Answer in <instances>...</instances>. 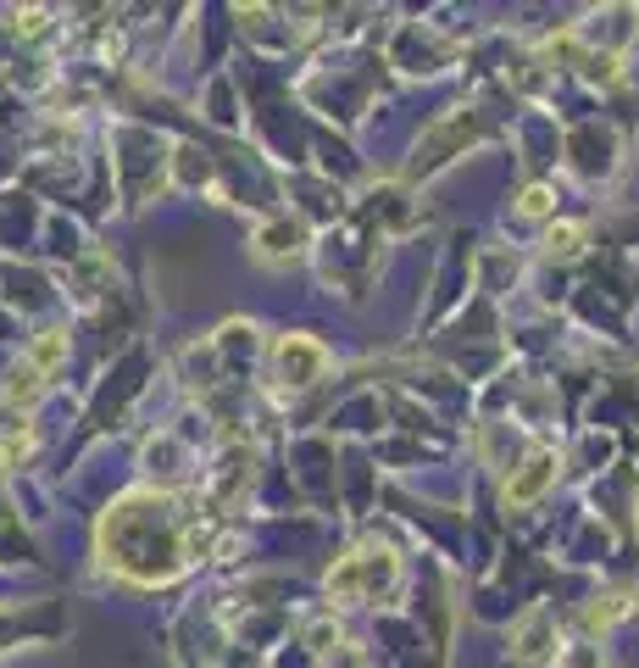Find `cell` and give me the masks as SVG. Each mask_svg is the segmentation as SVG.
I'll list each match as a JSON object with an SVG mask.
<instances>
[{
	"label": "cell",
	"instance_id": "obj_2",
	"mask_svg": "<svg viewBox=\"0 0 639 668\" xmlns=\"http://www.w3.org/2000/svg\"><path fill=\"white\" fill-rule=\"evenodd\" d=\"M539 657H551V624H545V613H534L517 635V663H539Z\"/></svg>",
	"mask_w": 639,
	"mask_h": 668
},
{
	"label": "cell",
	"instance_id": "obj_1",
	"mask_svg": "<svg viewBox=\"0 0 639 668\" xmlns=\"http://www.w3.org/2000/svg\"><path fill=\"white\" fill-rule=\"evenodd\" d=\"M551 479H557V457H551V452H534V457L523 463V474L506 479V501H512V508H528V501H534L545 485H551Z\"/></svg>",
	"mask_w": 639,
	"mask_h": 668
},
{
	"label": "cell",
	"instance_id": "obj_3",
	"mask_svg": "<svg viewBox=\"0 0 639 668\" xmlns=\"http://www.w3.org/2000/svg\"><path fill=\"white\" fill-rule=\"evenodd\" d=\"M579 250V229H562V234H551V257H573Z\"/></svg>",
	"mask_w": 639,
	"mask_h": 668
}]
</instances>
